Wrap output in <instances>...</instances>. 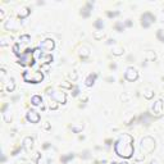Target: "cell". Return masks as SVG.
I'll list each match as a JSON object with an SVG mask.
<instances>
[{"mask_svg":"<svg viewBox=\"0 0 164 164\" xmlns=\"http://www.w3.org/2000/svg\"><path fill=\"white\" fill-rule=\"evenodd\" d=\"M114 150L119 156L122 158H131L133 154V139L130 135H123L118 139L114 145Z\"/></svg>","mask_w":164,"mask_h":164,"instance_id":"cell-1","label":"cell"},{"mask_svg":"<svg viewBox=\"0 0 164 164\" xmlns=\"http://www.w3.org/2000/svg\"><path fill=\"white\" fill-rule=\"evenodd\" d=\"M154 148H155V140L153 137L146 136L141 140V150L144 151V153H146V154L151 153V151L154 150Z\"/></svg>","mask_w":164,"mask_h":164,"instance_id":"cell-2","label":"cell"},{"mask_svg":"<svg viewBox=\"0 0 164 164\" xmlns=\"http://www.w3.org/2000/svg\"><path fill=\"white\" fill-rule=\"evenodd\" d=\"M23 78H25L26 82H34V83H37V82H41L43 81V73L41 72H25L23 73Z\"/></svg>","mask_w":164,"mask_h":164,"instance_id":"cell-3","label":"cell"},{"mask_svg":"<svg viewBox=\"0 0 164 164\" xmlns=\"http://www.w3.org/2000/svg\"><path fill=\"white\" fill-rule=\"evenodd\" d=\"M124 77H126V80H128V81H135V80H137V77H139V72L133 67H130V68H127L126 73H124Z\"/></svg>","mask_w":164,"mask_h":164,"instance_id":"cell-4","label":"cell"},{"mask_svg":"<svg viewBox=\"0 0 164 164\" xmlns=\"http://www.w3.org/2000/svg\"><path fill=\"white\" fill-rule=\"evenodd\" d=\"M49 95L51 97H54V99L58 101V103H62L64 104L65 103V95L63 94V92H58V91H50Z\"/></svg>","mask_w":164,"mask_h":164,"instance_id":"cell-5","label":"cell"},{"mask_svg":"<svg viewBox=\"0 0 164 164\" xmlns=\"http://www.w3.org/2000/svg\"><path fill=\"white\" fill-rule=\"evenodd\" d=\"M53 47H54V41L50 40V38L44 40L43 44H41V49H44V50H51Z\"/></svg>","mask_w":164,"mask_h":164,"instance_id":"cell-6","label":"cell"},{"mask_svg":"<svg viewBox=\"0 0 164 164\" xmlns=\"http://www.w3.org/2000/svg\"><path fill=\"white\" fill-rule=\"evenodd\" d=\"M154 21V17L151 16V14H149V13H146L142 16V26H145V27H148L149 25H150L151 22Z\"/></svg>","mask_w":164,"mask_h":164,"instance_id":"cell-7","label":"cell"},{"mask_svg":"<svg viewBox=\"0 0 164 164\" xmlns=\"http://www.w3.org/2000/svg\"><path fill=\"white\" fill-rule=\"evenodd\" d=\"M27 118H28V121H31V122H32V123H37V122H38V119H40V115H38L36 112H34V110H31V112H28Z\"/></svg>","mask_w":164,"mask_h":164,"instance_id":"cell-8","label":"cell"},{"mask_svg":"<svg viewBox=\"0 0 164 164\" xmlns=\"http://www.w3.org/2000/svg\"><path fill=\"white\" fill-rule=\"evenodd\" d=\"M32 142L34 141H32L31 137H26V139L23 140V148H25L27 151H30L31 150V148H32Z\"/></svg>","mask_w":164,"mask_h":164,"instance_id":"cell-9","label":"cell"},{"mask_svg":"<svg viewBox=\"0 0 164 164\" xmlns=\"http://www.w3.org/2000/svg\"><path fill=\"white\" fill-rule=\"evenodd\" d=\"M162 105H163L162 100H158L156 103L154 104L153 110H154V113H155V114H160V113H162Z\"/></svg>","mask_w":164,"mask_h":164,"instance_id":"cell-10","label":"cell"},{"mask_svg":"<svg viewBox=\"0 0 164 164\" xmlns=\"http://www.w3.org/2000/svg\"><path fill=\"white\" fill-rule=\"evenodd\" d=\"M30 62H31V55L30 54H26V55H22L19 58V63L22 64V65H26V64H28Z\"/></svg>","mask_w":164,"mask_h":164,"instance_id":"cell-11","label":"cell"},{"mask_svg":"<svg viewBox=\"0 0 164 164\" xmlns=\"http://www.w3.org/2000/svg\"><path fill=\"white\" fill-rule=\"evenodd\" d=\"M41 101H43V99H41V96H38V95L32 96V104H34V105H38Z\"/></svg>","mask_w":164,"mask_h":164,"instance_id":"cell-12","label":"cell"},{"mask_svg":"<svg viewBox=\"0 0 164 164\" xmlns=\"http://www.w3.org/2000/svg\"><path fill=\"white\" fill-rule=\"evenodd\" d=\"M95 78H96V74H94V76H92V74H91V76L89 77L87 80H86V85H87V86H91V85H94V81H95Z\"/></svg>","mask_w":164,"mask_h":164,"instance_id":"cell-13","label":"cell"},{"mask_svg":"<svg viewBox=\"0 0 164 164\" xmlns=\"http://www.w3.org/2000/svg\"><path fill=\"white\" fill-rule=\"evenodd\" d=\"M28 13H30V10L27 9V8H23L22 12H19V17L21 18H25V17L28 16Z\"/></svg>","mask_w":164,"mask_h":164,"instance_id":"cell-14","label":"cell"},{"mask_svg":"<svg viewBox=\"0 0 164 164\" xmlns=\"http://www.w3.org/2000/svg\"><path fill=\"white\" fill-rule=\"evenodd\" d=\"M7 89H8L9 91H13V90H14V81H13V78H10V83H8Z\"/></svg>","mask_w":164,"mask_h":164,"instance_id":"cell-15","label":"cell"},{"mask_svg":"<svg viewBox=\"0 0 164 164\" xmlns=\"http://www.w3.org/2000/svg\"><path fill=\"white\" fill-rule=\"evenodd\" d=\"M160 21H162V22H164V12L162 14H160Z\"/></svg>","mask_w":164,"mask_h":164,"instance_id":"cell-16","label":"cell"},{"mask_svg":"<svg viewBox=\"0 0 164 164\" xmlns=\"http://www.w3.org/2000/svg\"><path fill=\"white\" fill-rule=\"evenodd\" d=\"M113 164H126V163H113Z\"/></svg>","mask_w":164,"mask_h":164,"instance_id":"cell-17","label":"cell"}]
</instances>
